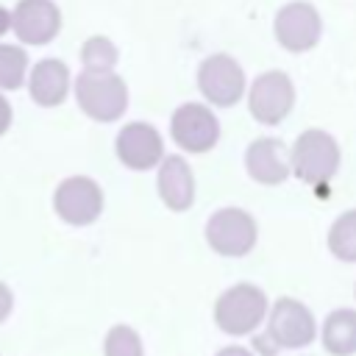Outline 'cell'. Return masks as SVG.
<instances>
[{
    "instance_id": "obj_1",
    "label": "cell",
    "mask_w": 356,
    "mask_h": 356,
    "mask_svg": "<svg viewBox=\"0 0 356 356\" xmlns=\"http://www.w3.org/2000/svg\"><path fill=\"white\" fill-rule=\"evenodd\" d=\"M75 100L95 122H117L128 108V86L117 72H89L75 78Z\"/></svg>"
},
{
    "instance_id": "obj_2",
    "label": "cell",
    "mask_w": 356,
    "mask_h": 356,
    "mask_svg": "<svg viewBox=\"0 0 356 356\" xmlns=\"http://www.w3.org/2000/svg\"><path fill=\"white\" fill-rule=\"evenodd\" d=\"M289 164L303 184L325 186L339 170V145L331 134L309 128L295 139L289 150Z\"/></svg>"
},
{
    "instance_id": "obj_3",
    "label": "cell",
    "mask_w": 356,
    "mask_h": 356,
    "mask_svg": "<svg viewBox=\"0 0 356 356\" xmlns=\"http://www.w3.org/2000/svg\"><path fill=\"white\" fill-rule=\"evenodd\" d=\"M267 317V295L256 284H234L214 303V323L231 337H245Z\"/></svg>"
},
{
    "instance_id": "obj_4",
    "label": "cell",
    "mask_w": 356,
    "mask_h": 356,
    "mask_svg": "<svg viewBox=\"0 0 356 356\" xmlns=\"http://www.w3.org/2000/svg\"><path fill=\"white\" fill-rule=\"evenodd\" d=\"M317 337L314 314L295 298H281L267 312V334L259 339V345L273 342L275 348H303L312 345Z\"/></svg>"
},
{
    "instance_id": "obj_5",
    "label": "cell",
    "mask_w": 356,
    "mask_h": 356,
    "mask_svg": "<svg viewBox=\"0 0 356 356\" xmlns=\"http://www.w3.org/2000/svg\"><path fill=\"white\" fill-rule=\"evenodd\" d=\"M256 220L245 209H220L206 222V242L214 253L239 259L256 248Z\"/></svg>"
},
{
    "instance_id": "obj_6",
    "label": "cell",
    "mask_w": 356,
    "mask_h": 356,
    "mask_svg": "<svg viewBox=\"0 0 356 356\" xmlns=\"http://www.w3.org/2000/svg\"><path fill=\"white\" fill-rule=\"evenodd\" d=\"M273 33L284 50L306 53V50L317 47V42L323 36L320 11L306 0H292L278 8V14L273 19Z\"/></svg>"
},
{
    "instance_id": "obj_7",
    "label": "cell",
    "mask_w": 356,
    "mask_h": 356,
    "mask_svg": "<svg viewBox=\"0 0 356 356\" xmlns=\"http://www.w3.org/2000/svg\"><path fill=\"white\" fill-rule=\"evenodd\" d=\"M53 209L70 225H92L103 211V189L89 175H70L56 186Z\"/></svg>"
},
{
    "instance_id": "obj_8",
    "label": "cell",
    "mask_w": 356,
    "mask_h": 356,
    "mask_svg": "<svg viewBox=\"0 0 356 356\" xmlns=\"http://www.w3.org/2000/svg\"><path fill=\"white\" fill-rule=\"evenodd\" d=\"M295 106V86L286 72L281 70H267L261 72L248 92V108L256 122L264 125H278Z\"/></svg>"
},
{
    "instance_id": "obj_9",
    "label": "cell",
    "mask_w": 356,
    "mask_h": 356,
    "mask_svg": "<svg viewBox=\"0 0 356 356\" xmlns=\"http://www.w3.org/2000/svg\"><path fill=\"white\" fill-rule=\"evenodd\" d=\"M197 86H200V95L211 106L228 108V106H234L245 95V72H242V67L231 56L214 53V56L200 61V67H197Z\"/></svg>"
},
{
    "instance_id": "obj_10",
    "label": "cell",
    "mask_w": 356,
    "mask_h": 356,
    "mask_svg": "<svg viewBox=\"0 0 356 356\" xmlns=\"http://www.w3.org/2000/svg\"><path fill=\"white\" fill-rule=\"evenodd\" d=\"M170 136L181 150L206 153L220 139V120L203 103H184L172 111Z\"/></svg>"
},
{
    "instance_id": "obj_11",
    "label": "cell",
    "mask_w": 356,
    "mask_h": 356,
    "mask_svg": "<svg viewBox=\"0 0 356 356\" xmlns=\"http://www.w3.org/2000/svg\"><path fill=\"white\" fill-rule=\"evenodd\" d=\"M11 28L22 44H47L61 31V11L53 0H19L11 11Z\"/></svg>"
},
{
    "instance_id": "obj_12",
    "label": "cell",
    "mask_w": 356,
    "mask_h": 356,
    "mask_svg": "<svg viewBox=\"0 0 356 356\" xmlns=\"http://www.w3.org/2000/svg\"><path fill=\"white\" fill-rule=\"evenodd\" d=\"M114 150L128 170H150L164 159V139L150 122H128L117 134Z\"/></svg>"
},
{
    "instance_id": "obj_13",
    "label": "cell",
    "mask_w": 356,
    "mask_h": 356,
    "mask_svg": "<svg viewBox=\"0 0 356 356\" xmlns=\"http://www.w3.org/2000/svg\"><path fill=\"white\" fill-rule=\"evenodd\" d=\"M245 167H248V175L256 184H264V186H275V184L286 181L289 172H292V164H289L286 150L273 136H261V139H253L248 145V150H245Z\"/></svg>"
},
{
    "instance_id": "obj_14",
    "label": "cell",
    "mask_w": 356,
    "mask_h": 356,
    "mask_svg": "<svg viewBox=\"0 0 356 356\" xmlns=\"http://www.w3.org/2000/svg\"><path fill=\"white\" fill-rule=\"evenodd\" d=\"M159 197L170 211H186L195 203V175L184 156H164L156 175Z\"/></svg>"
},
{
    "instance_id": "obj_15",
    "label": "cell",
    "mask_w": 356,
    "mask_h": 356,
    "mask_svg": "<svg viewBox=\"0 0 356 356\" xmlns=\"http://www.w3.org/2000/svg\"><path fill=\"white\" fill-rule=\"evenodd\" d=\"M70 67L58 58H42L33 64V70L28 72V92L33 97V103L50 108L64 103L67 92H70Z\"/></svg>"
},
{
    "instance_id": "obj_16",
    "label": "cell",
    "mask_w": 356,
    "mask_h": 356,
    "mask_svg": "<svg viewBox=\"0 0 356 356\" xmlns=\"http://www.w3.org/2000/svg\"><path fill=\"white\" fill-rule=\"evenodd\" d=\"M323 345L334 356L356 353V309H334L323 323Z\"/></svg>"
},
{
    "instance_id": "obj_17",
    "label": "cell",
    "mask_w": 356,
    "mask_h": 356,
    "mask_svg": "<svg viewBox=\"0 0 356 356\" xmlns=\"http://www.w3.org/2000/svg\"><path fill=\"white\" fill-rule=\"evenodd\" d=\"M328 250L342 261H356V209L334 220L328 231Z\"/></svg>"
},
{
    "instance_id": "obj_18",
    "label": "cell",
    "mask_w": 356,
    "mask_h": 356,
    "mask_svg": "<svg viewBox=\"0 0 356 356\" xmlns=\"http://www.w3.org/2000/svg\"><path fill=\"white\" fill-rule=\"evenodd\" d=\"M81 61H83V70L89 72H114L120 53L108 36H89L81 47Z\"/></svg>"
},
{
    "instance_id": "obj_19",
    "label": "cell",
    "mask_w": 356,
    "mask_h": 356,
    "mask_svg": "<svg viewBox=\"0 0 356 356\" xmlns=\"http://www.w3.org/2000/svg\"><path fill=\"white\" fill-rule=\"evenodd\" d=\"M28 78V56L17 44H0V89H19Z\"/></svg>"
},
{
    "instance_id": "obj_20",
    "label": "cell",
    "mask_w": 356,
    "mask_h": 356,
    "mask_svg": "<svg viewBox=\"0 0 356 356\" xmlns=\"http://www.w3.org/2000/svg\"><path fill=\"white\" fill-rule=\"evenodd\" d=\"M103 356H145L142 337L125 323L111 325L103 342Z\"/></svg>"
},
{
    "instance_id": "obj_21",
    "label": "cell",
    "mask_w": 356,
    "mask_h": 356,
    "mask_svg": "<svg viewBox=\"0 0 356 356\" xmlns=\"http://www.w3.org/2000/svg\"><path fill=\"white\" fill-rule=\"evenodd\" d=\"M11 309H14V295H11V289L0 281V323L11 314Z\"/></svg>"
},
{
    "instance_id": "obj_22",
    "label": "cell",
    "mask_w": 356,
    "mask_h": 356,
    "mask_svg": "<svg viewBox=\"0 0 356 356\" xmlns=\"http://www.w3.org/2000/svg\"><path fill=\"white\" fill-rule=\"evenodd\" d=\"M11 117H14V114H11V103H8L6 95L0 92V136L11 128Z\"/></svg>"
},
{
    "instance_id": "obj_23",
    "label": "cell",
    "mask_w": 356,
    "mask_h": 356,
    "mask_svg": "<svg viewBox=\"0 0 356 356\" xmlns=\"http://www.w3.org/2000/svg\"><path fill=\"white\" fill-rule=\"evenodd\" d=\"M214 356H253L248 348H242V345H228V348H222V350H217Z\"/></svg>"
},
{
    "instance_id": "obj_24",
    "label": "cell",
    "mask_w": 356,
    "mask_h": 356,
    "mask_svg": "<svg viewBox=\"0 0 356 356\" xmlns=\"http://www.w3.org/2000/svg\"><path fill=\"white\" fill-rule=\"evenodd\" d=\"M8 28H11V11L0 6V36H3V33H6Z\"/></svg>"
}]
</instances>
